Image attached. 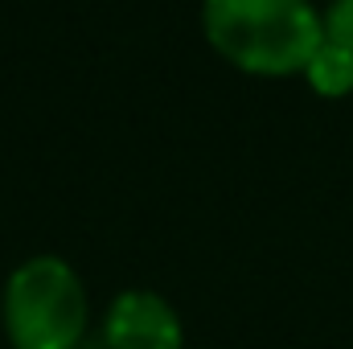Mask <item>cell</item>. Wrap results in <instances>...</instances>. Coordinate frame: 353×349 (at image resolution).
Here are the masks:
<instances>
[{
  "mask_svg": "<svg viewBox=\"0 0 353 349\" xmlns=\"http://www.w3.org/2000/svg\"><path fill=\"white\" fill-rule=\"evenodd\" d=\"M210 46L251 74L308 70L325 46V17L308 0H205Z\"/></svg>",
  "mask_w": 353,
  "mask_h": 349,
  "instance_id": "cell-1",
  "label": "cell"
},
{
  "mask_svg": "<svg viewBox=\"0 0 353 349\" xmlns=\"http://www.w3.org/2000/svg\"><path fill=\"white\" fill-rule=\"evenodd\" d=\"M87 321V288L70 263L37 255L8 275L4 333L12 349H79Z\"/></svg>",
  "mask_w": 353,
  "mask_h": 349,
  "instance_id": "cell-2",
  "label": "cell"
},
{
  "mask_svg": "<svg viewBox=\"0 0 353 349\" xmlns=\"http://www.w3.org/2000/svg\"><path fill=\"white\" fill-rule=\"evenodd\" d=\"M107 349H181V321L157 292H123L103 317Z\"/></svg>",
  "mask_w": 353,
  "mask_h": 349,
  "instance_id": "cell-3",
  "label": "cell"
},
{
  "mask_svg": "<svg viewBox=\"0 0 353 349\" xmlns=\"http://www.w3.org/2000/svg\"><path fill=\"white\" fill-rule=\"evenodd\" d=\"M308 87L325 99H345L353 94V50L337 46V41H325L312 62H308Z\"/></svg>",
  "mask_w": 353,
  "mask_h": 349,
  "instance_id": "cell-4",
  "label": "cell"
},
{
  "mask_svg": "<svg viewBox=\"0 0 353 349\" xmlns=\"http://www.w3.org/2000/svg\"><path fill=\"white\" fill-rule=\"evenodd\" d=\"M325 41L353 50V0H333L325 12Z\"/></svg>",
  "mask_w": 353,
  "mask_h": 349,
  "instance_id": "cell-5",
  "label": "cell"
}]
</instances>
